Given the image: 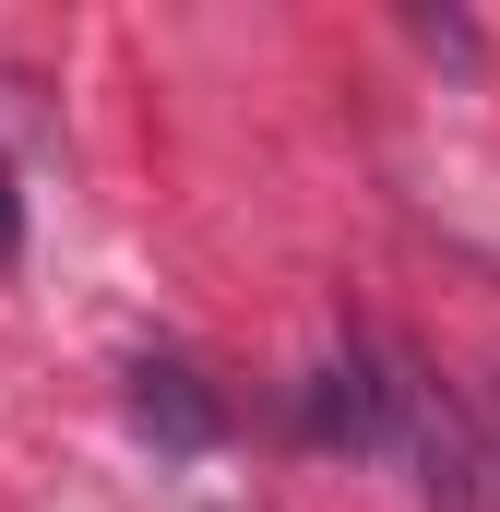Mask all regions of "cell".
I'll use <instances>...</instances> for the list:
<instances>
[{
    "label": "cell",
    "mask_w": 500,
    "mask_h": 512,
    "mask_svg": "<svg viewBox=\"0 0 500 512\" xmlns=\"http://www.w3.org/2000/svg\"><path fill=\"white\" fill-rule=\"evenodd\" d=\"M393 465L417 477V512H500L489 441H477V417L429 382V370H417V393H405V441H393Z\"/></svg>",
    "instance_id": "2"
},
{
    "label": "cell",
    "mask_w": 500,
    "mask_h": 512,
    "mask_svg": "<svg viewBox=\"0 0 500 512\" xmlns=\"http://www.w3.org/2000/svg\"><path fill=\"white\" fill-rule=\"evenodd\" d=\"M405 393H417V358L381 346V334H346V346L298 382V441H310V453L393 465V441H405Z\"/></svg>",
    "instance_id": "1"
},
{
    "label": "cell",
    "mask_w": 500,
    "mask_h": 512,
    "mask_svg": "<svg viewBox=\"0 0 500 512\" xmlns=\"http://www.w3.org/2000/svg\"><path fill=\"white\" fill-rule=\"evenodd\" d=\"M131 429L155 453H215L227 441V393L203 382L191 358H131Z\"/></svg>",
    "instance_id": "3"
},
{
    "label": "cell",
    "mask_w": 500,
    "mask_h": 512,
    "mask_svg": "<svg viewBox=\"0 0 500 512\" xmlns=\"http://www.w3.org/2000/svg\"><path fill=\"white\" fill-rule=\"evenodd\" d=\"M24 251V191H12V155H0V262Z\"/></svg>",
    "instance_id": "4"
},
{
    "label": "cell",
    "mask_w": 500,
    "mask_h": 512,
    "mask_svg": "<svg viewBox=\"0 0 500 512\" xmlns=\"http://www.w3.org/2000/svg\"><path fill=\"white\" fill-rule=\"evenodd\" d=\"M477 441H489V489H500V382H489V417H477Z\"/></svg>",
    "instance_id": "5"
}]
</instances>
